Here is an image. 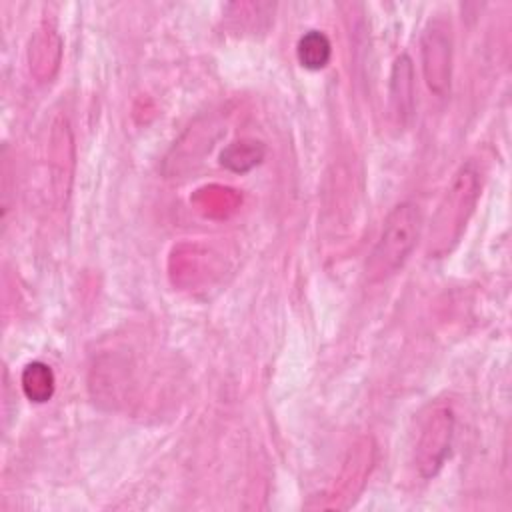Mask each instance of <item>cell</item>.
<instances>
[{"mask_svg": "<svg viewBox=\"0 0 512 512\" xmlns=\"http://www.w3.org/2000/svg\"><path fill=\"white\" fill-rule=\"evenodd\" d=\"M422 74L436 96H446L452 82V36L444 22H430L420 38Z\"/></svg>", "mask_w": 512, "mask_h": 512, "instance_id": "obj_4", "label": "cell"}, {"mask_svg": "<svg viewBox=\"0 0 512 512\" xmlns=\"http://www.w3.org/2000/svg\"><path fill=\"white\" fill-rule=\"evenodd\" d=\"M20 384H22L24 396L30 402L42 404V402H48L52 398L54 388H56V378H54V372L48 364L28 362L22 370Z\"/></svg>", "mask_w": 512, "mask_h": 512, "instance_id": "obj_9", "label": "cell"}, {"mask_svg": "<svg viewBox=\"0 0 512 512\" xmlns=\"http://www.w3.org/2000/svg\"><path fill=\"white\" fill-rule=\"evenodd\" d=\"M390 108L398 124H406L414 112V68L408 54H400L392 64Z\"/></svg>", "mask_w": 512, "mask_h": 512, "instance_id": "obj_6", "label": "cell"}, {"mask_svg": "<svg viewBox=\"0 0 512 512\" xmlns=\"http://www.w3.org/2000/svg\"><path fill=\"white\" fill-rule=\"evenodd\" d=\"M52 186L56 194L62 198L70 190L72 180V154L66 156V152H72V136L66 120H56L52 126Z\"/></svg>", "mask_w": 512, "mask_h": 512, "instance_id": "obj_8", "label": "cell"}, {"mask_svg": "<svg viewBox=\"0 0 512 512\" xmlns=\"http://www.w3.org/2000/svg\"><path fill=\"white\" fill-rule=\"evenodd\" d=\"M452 436L454 412L448 406L432 408L422 422L414 452V462L422 478H434L442 470L446 458L450 456Z\"/></svg>", "mask_w": 512, "mask_h": 512, "instance_id": "obj_3", "label": "cell"}, {"mask_svg": "<svg viewBox=\"0 0 512 512\" xmlns=\"http://www.w3.org/2000/svg\"><path fill=\"white\" fill-rule=\"evenodd\" d=\"M372 466V446L370 440H362L348 456V462L338 478V484L334 492L328 496L330 502L324 504V508H348L360 494L366 476Z\"/></svg>", "mask_w": 512, "mask_h": 512, "instance_id": "obj_5", "label": "cell"}, {"mask_svg": "<svg viewBox=\"0 0 512 512\" xmlns=\"http://www.w3.org/2000/svg\"><path fill=\"white\" fill-rule=\"evenodd\" d=\"M60 54H62V44L60 38L48 30L42 28L38 30L32 40H30V48H28V60H30V72L38 78V80H50L54 76V72L58 70L60 64Z\"/></svg>", "mask_w": 512, "mask_h": 512, "instance_id": "obj_7", "label": "cell"}, {"mask_svg": "<svg viewBox=\"0 0 512 512\" xmlns=\"http://www.w3.org/2000/svg\"><path fill=\"white\" fill-rule=\"evenodd\" d=\"M296 56L306 70H322L330 62L332 44L324 32L308 30L296 44Z\"/></svg>", "mask_w": 512, "mask_h": 512, "instance_id": "obj_10", "label": "cell"}, {"mask_svg": "<svg viewBox=\"0 0 512 512\" xmlns=\"http://www.w3.org/2000/svg\"><path fill=\"white\" fill-rule=\"evenodd\" d=\"M422 226L424 218L418 204H396L388 212L380 238L366 262V278L370 282H378L396 274L416 248L422 234Z\"/></svg>", "mask_w": 512, "mask_h": 512, "instance_id": "obj_2", "label": "cell"}, {"mask_svg": "<svg viewBox=\"0 0 512 512\" xmlns=\"http://www.w3.org/2000/svg\"><path fill=\"white\" fill-rule=\"evenodd\" d=\"M480 198V174L472 162L462 164L452 176L442 200L438 202L428 234V254L446 256L460 242L470 216Z\"/></svg>", "mask_w": 512, "mask_h": 512, "instance_id": "obj_1", "label": "cell"}, {"mask_svg": "<svg viewBox=\"0 0 512 512\" xmlns=\"http://www.w3.org/2000/svg\"><path fill=\"white\" fill-rule=\"evenodd\" d=\"M266 148L256 140H238L228 144L220 154V164L232 172H248L264 160Z\"/></svg>", "mask_w": 512, "mask_h": 512, "instance_id": "obj_11", "label": "cell"}]
</instances>
